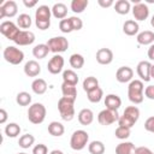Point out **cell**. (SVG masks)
<instances>
[{
	"label": "cell",
	"mask_w": 154,
	"mask_h": 154,
	"mask_svg": "<svg viewBox=\"0 0 154 154\" xmlns=\"http://www.w3.org/2000/svg\"><path fill=\"white\" fill-rule=\"evenodd\" d=\"M128 97L134 105L143 102L144 99V84L141 79H132L128 85Z\"/></svg>",
	"instance_id": "obj_1"
},
{
	"label": "cell",
	"mask_w": 154,
	"mask_h": 154,
	"mask_svg": "<svg viewBox=\"0 0 154 154\" xmlns=\"http://www.w3.org/2000/svg\"><path fill=\"white\" fill-rule=\"evenodd\" d=\"M75 101L76 99L61 96L58 101V109L63 120L70 122L75 117Z\"/></svg>",
	"instance_id": "obj_2"
},
{
	"label": "cell",
	"mask_w": 154,
	"mask_h": 154,
	"mask_svg": "<svg viewBox=\"0 0 154 154\" xmlns=\"http://www.w3.org/2000/svg\"><path fill=\"white\" fill-rule=\"evenodd\" d=\"M46 114H47V109L43 106V103L35 102V103L29 106L28 119H29L30 123H32L35 125H38V124L43 123V120L46 119Z\"/></svg>",
	"instance_id": "obj_3"
},
{
	"label": "cell",
	"mask_w": 154,
	"mask_h": 154,
	"mask_svg": "<svg viewBox=\"0 0 154 154\" xmlns=\"http://www.w3.org/2000/svg\"><path fill=\"white\" fill-rule=\"evenodd\" d=\"M89 141V135L84 130H76L71 135L70 138V147L73 150H82L85 148Z\"/></svg>",
	"instance_id": "obj_4"
},
{
	"label": "cell",
	"mask_w": 154,
	"mask_h": 154,
	"mask_svg": "<svg viewBox=\"0 0 154 154\" xmlns=\"http://www.w3.org/2000/svg\"><path fill=\"white\" fill-rule=\"evenodd\" d=\"M2 57L7 63L12 65H19L24 59V53L14 46H7L2 52Z\"/></svg>",
	"instance_id": "obj_5"
},
{
	"label": "cell",
	"mask_w": 154,
	"mask_h": 154,
	"mask_svg": "<svg viewBox=\"0 0 154 154\" xmlns=\"http://www.w3.org/2000/svg\"><path fill=\"white\" fill-rule=\"evenodd\" d=\"M47 46L49 47V51L54 54H59L65 52L69 48V41L64 36H55L47 41Z\"/></svg>",
	"instance_id": "obj_6"
},
{
	"label": "cell",
	"mask_w": 154,
	"mask_h": 154,
	"mask_svg": "<svg viewBox=\"0 0 154 154\" xmlns=\"http://www.w3.org/2000/svg\"><path fill=\"white\" fill-rule=\"evenodd\" d=\"M19 26L17 24H14L13 22L11 20H5L0 24V32L8 40L11 41H14L17 35L19 34Z\"/></svg>",
	"instance_id": "obj_7"
},
{
	"label": "cell",
	"mask_w": 154,
	"mask_h": 154,
	"mask_svg": "<svg viewBox=\"0 0 154 154\" xmlns=\"http://www.w3.org/2000/svg\"><path fill=\"white\" fill-rule=\"evenodd\" d=\"M118 119H119L118 111H112V109H108V108L102 109L97 114V122H99V124H101L103 126L111 125V124L118 122Z\"/></svg>",
	"instance_id": "obj_8"
},
{
	"label": "cell",
	"mask_w": 154,
	"mask_h": 154,
	"mask_svg": "<svg viewBox=\"0 0 154 154\" xmlns=\"http://www.w3.org/2000/svg\"><path fill=\"white\" fill-rule=\"evenodd\" d=\"M18 12V5L13 0H7L0 6V19L4 18H12Z\"/></svg>",
	"instance_id": "obj_9"
},
{
	"label": "cell",
	"mask_w": 154,
	"mask_h": 154,
	"mask_svg": "<svg viewBox=\"0 0 154 154\" xmlns=\"http://www.w3.org/2000/svg\"><path fill=\"white\" fill-rule=\"evenodd\" d=\"M64 64H65L64 58H63L60 54H54V55L49 59V61H48V64H47V70H48V72L52 73V75H58L59 72L63 71Z\"/></svg>",
	"instance_id": "obj_10"
},
{
	"label": "cell",
	"mask_w": 154,
	"mask_h": 154,
	"mask_svg": "<svg viewBox=\"0 0 154 154\" xmlns=\"http://www.w3.org/2000/svg\"><path fill=\"white\" fill-rule=\"evenodd\" d=\"M18 46H29L35 42V34L30 30H20L13 41Z\"/></svg>",
	"instance_id": "obj_11"
},
{
	"label": "cell",
	"mask_w": 154,
	"mask_h": 154,
	"mask_svg": "<svg viewBox=\"0 0 154 154\" xmlns=\"http://www.w3.org/2000/svg\"><path fill=\"white\" fill-rule=\"evenodd\" d=\"M150 69H152V64L148 60H142L137 64V66H136L137 75L142 82H149L152 79L150 78Z\"/></svg>",
	"instance_id": "obj_12"
},
{
	"label": "cell",
	"mask_w": 154,
	"mask_h": 154,
	"mask_svg": "<svg viewBox=\"0 0 154 154\" xmlns=\"http://www.w3.org/2000/svg\"><path fill=\"white\" fill-rule=\"evenodd\" d=\"M132 14L136 20H146L149 16V8L144 2H138L132 6Z\"/></svg>",
	"instance_id": "obj_13"
},
{
	"label": "cell",
	"mask_w": 154,
	"mask_h": 154,
	"mask_svg": "<svg viewBox=\"0 0 154 154\" xmlns=\"http://www.w3.org/2000/svg\"><path fill=\"white\" fill-rule=\"evenodd\" d=\"M132 77H134V70L129 66H120L116 72V79L119 83L131 82Z\"/></svg>",
	"instance_id": "obj_14"
},
{
	"label": "cell",
	"mask_w": 154,
	"mask_h": 154,
	"mask_svg": "<svg viewBox=\"0 0 154 154\" xmlns=\"http://www.w3.org/2000/svg\"><path fill=\"white\" fill-rule=\"evenodd\" d=\"M95 58L100 65H108L113 61V52L109 48H100L96 52Z\"/></svg>",
	"instance_id": "obj_15"
},
{
	"label": "cell",
	"mask_w": 154,
	"mask_h": 154,
	"mask_svg": "<svg viewBox=\"0 0 154 154\" xmlns=\"http://www.w3.org/2000/svg\"><path fill=\"white\" fill-rule=\"evenodd\" d=\"M41 72V66L36 60H29L24 65V73L28 77H36Z\"/></svg>",
	"instance_id": "obj_16"
},
{
	"label": "cell",
	"mask_w": 154,
	"mask_h": 154,
	"mask_svg": "<svg viewBox=\"0 0 154 154\" xmlns=\"http://www.w3.org/2000/svg\"><path fill=\"white\" fill-rule=\"evenodd\" d=\"M105 106L108 109L118 111L119 107L122 106V99L117 94H108L105 97Z\"/></svg>",
	"instance_id": "obj_17"
},
{
	"label": "cell",
	"mask_w": 154,
	"mask_h": 154,
	"mask_svg": "<svg viewBox=\"0 0 154 154\" xmlns=\"http://www.w3.org/2000/svg\"><path fill=\"white\" fill-rule=\"evenodd\" d=\"M138 30H140V25L134 19H128L123 24V32L125 35H128V36H135V35H137L138 34Z\"/></svg>",
	"instance_id": "obj_18"
},
{
	"label": "cell",
	"mask_w": 154,
	"mask_h": 154,
	"mask_svg": "<svg viewBox=\"0 0 154 154\" xmlns=\"http://www.w3.org/2000/svg\"><path fill=\"white\" fill-rule=\"evenodd\" d=\"M136 40L138 42V45H143V46H150L154 43V32L150 30H144L137 34Z\"/></svg>",
	"instance_id": "obj_19"
},
{
	"label": "cell",
	"mask_w": 154,
	"mask_h": 154,
	"mask_svg": "<svg viewBox=\"0 0 154 154\" xmlns=\"http://www.w3.org/2000/svg\"><path fill=\"white\" fill-rule=\"evenodd\" d=\"M52 8L47 5H40L35 11V20H51Z\"/></svg>",
	"instance_id": "obj_20"
},
{
	"label": "cell",
	"mask_w": 154,
	"mask_h": 154,
	"mask_svg": "<svg viewBox=\"0 0 154 154\" xmlns=\"http://www.w3.org/2000/svg\"><path fill=\"white\" fill-rule=\"evenodd\" d=\"M52 14L57 19H65L67 14V6L64 2H57L52 7Z\"/></svg>",
	"instance_id": "obj_21"
},
{
	"label": "cell",
	"mask_w": 154,
	"mask_h": 154,
	"mask_svg": "<svg viewBox=\"0 0 154 154\" xmlns=\"http://www.w3.org/2000/svg\"><path fill=\"white\" fill-rule=\"evenodd\" d=\"M94 120V113L90 108H83L78 113V122L82 125H90Z\"/></svg>",
	"instance_id": "obj_22"
},
{
	"label": "cell",
	"mask_w": 154,
	"mask_h": 154,
	"mask_svg": "<svg viewBox=\"0 0 154 154\" xmlns=\"http://www.w3.org/2000/svg\"><path fill=\"white\" fill-rule=\"evenodd\" d=\"M31 90L36 95H42L47 91V82L43 78H35L31 83Z\"/></svg>",
	"instance_id": "obj_23"
},
{
	"label": "cell",
	"mask_w": 154,
	"mask_h": 154,
	"mask_svg": "<svg viewBox=\"0 0 154 154\" xmlns=\"http://www.w3.org/2000/svg\"><path fill=\"white\" fill-rule=\"evenodd\" d=\"M135 144L132 142H120L116 147V154H135Z\"/></svg>",
	"instance_id": "obj_24"
},
{
	"label": "cell",
	"mask_w": 154,
	"mask_h": 154,
	"mask_svg": "<svg viewBox=\"0 0 154 154\" xmlns=\"http://www.w3.org/2000/svg\"><path fill=\"white\" fill-rule=\"evenodd\" d=\"M48 132L54 137H60L65 132V128L60 122H51L48 124Z\"/></svg>",
	"instance_id": "obj_25"
},
{
	"label": "cell",
	"mask_w": 154,
	"mask_h": 154,
	"mask_svg": "<svg viewBox=\"0 0 154 154\" xmlns=\"http://www.w3.org/2000/svg\"><path fill=\"white\" fill-rule=\"evenodd\" d=\"M49 47L47 46V43H38L32 48V55L37 59H43L48 55L49 53Z\"/></svg>",
	"instance_id": "obj_26"
},
{
	"label": "cell",
	"mask_w": 154,
	"mask_h": 154,
	"mask_svg": "<svg viewBox=\"0 0 154 154\" xmlns=\"http://www.w3.org/2000/svg\"><path fill=\"white\" fill-rule=\"evenodd\" d=\"M114 10L118 14H128L131 10V5L128 0H118L114 2Z\"/></svg>",
	"instance_id": "obj_27"
},
{
	"label": "cell",
	"mask_w": 154,
	"mask_h": 154,
	"mask_svg": "<svg viewBox=\"0 0 154 154\" xmlns=\"http://www.w3.org/2000/svg\"><path fill=\"white\" fill-rule=\"evenodd\" d=\"M63 82L67 83V84L77 85V83H78V75L73 70H71V69L65 70L63 72Z\"/></svg>",
	"instance_id": "obj_28"
},
{
	"label": "cell",
	"mask_w": 154,
	"mask_h": 154,
	"mask_svg": "<svg viewBox=\"0 0 154 154\" xmlns=\"http://www.w3.org/2000/svg\"><path fill=\"white\" fill-rule=\"evenodd\" d=\"M69 63H70L72 69L79 70L84 65V57L82 54H79V53H73V54H71V57L69 59Z\"/></svg>",
	"instance_id": "obj_29"
},
{
	"label": "cell",
	"mask_w": 154,
	"mask_h": 154,
	"mask_svg": "<svg viewBox=\"0 0 154 154\" xmlns=\"http://www.w3.org/2000/svg\"><path fill=\"white\" fill-rule=\"evenodd\" d=\"M123 116H125L126 118H129L131 122L136 123V122L138 120V118H140V109H138V107H136V106H128V107L124 109Z\"/></svg>",
	"instance_id": "obj_30"
},
{
	"label": "cell",
	"mask_w": 154,
	"mask_h": 154,
	"mask_svg": "<svg viewBox=\"0 0 154 154\" xmlns=\"http://www.w3.org/2000/svg\"><path fill=\"white\" fill-rule=\"evenodd\" d=\"M35 142V137L31 135V134H24L19 137L18 140V146L23 149H28L30 148Z\"/></svg>",
	"instance_id": "obj_31"
},
{
	"label": "cell",
	"mask_w": 154,
	"mask_h": 154,
	"mask_svg": "<svg viewBox=\"0 0 154 154\" xmlns=\"http://www.w3.org/2000/svg\"><path fill=\"white\" fill-rule=\"evenodd\" d=\"M88 150L90 154H103L106 148L101 141H91L88 144Z\"/></svg>",
	"instance_id": "obj_32"
},
{
	"label": "cell",
	"mask_w": 154,
	"mask_h": 154,
	"mask_svg": "<svg viewBox=\"0 0 154 154\" xmlns=\"http://www.w3.org/2000/svg\"><path fill=\"white\" fill-rule=\"evenodd\" d=\"M97 87H99V81H97V78L94 77V76H89V77H87V78L83 81V90L87 91V93H89V91L96 89Z\"/></svg>",
	"instance_id": "obj_33"
},
{
	"label": "cell",
	"mask_w": 154,
	"mask_h": 154,
	"mask_svg": "<svg viewBox=\"0 0 154 154\" xmlns=\"http://www.w3.org/2000/svg\"><path fill=\"white\" fill-rule=\"evenodd\" d=\"M19 134H20V126H19L17 123H8V124L5 126V135H6L7 137L14 138V137H17Z\"/></svg>",
	"instance_id": "obj_34"
},
{
	"label": "cell",
	"mask_w": 154,
	"mask_h": 154,
	"mask_svg": "<svg viewBox=\"0 0 154 154\" xmlns=\"http://www.w3.org/2000/svg\"><path fill=\"white\" fill-rule=\"evenodd\" d=\"M61 93H63V96H66V97H72V99L77 97L76 85H72V84H67V83L63 82V84H61Z\"/></svg>",
	"instance_id": "obj_35"
},
{
	"label": "cell",
	"mask_w": 154,
	"mask_h": 154,
	"mask_svg": "<svg viewBox=\"0 0 154 154\" xmlns=\"http://www.w3.org/2000/svg\"><path fill=\"white\" fill-rule=\"evenodd\" d=\"M88 4H89L88 0H72L70 7L75 13H82L87 8Z\"/></svg>",
	"instance_id": "obj_36"
},
{
	"label": "cell",
	"mask_w": 154,
	"mask_h": 154,
	"mask_svg": "<svg viewBox=\"0 0 154 154\" xmlns=\"http://www.w3.org/2000/svg\"><path fill=\"white\" fill-rule=\"evenodd\" d=\"M102 96H103V90H102L100 87H97L96 89H94V90L87 93V97H88V100H89L90 102H93V103H97V102H100L101 99H102Z\"/></svg>",
	"instance_id": "obj_37"
},
{
	"label": "cell",
	"mask_w": 154,
	"mask_h": 154,
	"mask_svg": "<svg viewBox=\"0 0 154 154\" xmlns=\"http://www.w3.org/2000/svg\"><path fill=\"white\" fill-rule=\"evenodd\" d=\"M31 17L28 13H22L17 18V25L22 29H29L31 26Z\"/></svg>",
	"instance_id": "obj_38"
},
{
	"label": "cell",
	"mask_w": 154,
	"mask_h": 154,
	"mask_svg": "<svg viewBox=\"0 0 154 154\" xmlns=\"http://www.w3.org/2000/svg\"><path fill=\"white\" fill-rule=\"evenodd\" d=\"M16 102L19 106H29L31 103V95L28 91H19L16 96Z\"/></svg>",
	"instance_id": "obj_39"
},
{
	"label": "cell",
	"mask_w": 154,
	"mask_h": 154,
	"mask_svg": "<svg viewBox=\"0 0 154 154\" xmlns=\"http://www.w3.org/2000/svg\"><path fill=\"white\" fill-rule=\"evenodd\" d=\"M130 132H131V129L129 128H125V126H119L114 131V135L118 140H126L129 136H130Z\"/></svg>",
	"instance_id": "obj_40"
},
{
	"label": "cell",
	"mask_w": 154,
	"mask_h": 154,
	"mask_svg": "<svg viewBox=\"0 0 154 154\" xmlns=\"http://www.w3.org/2000/svg\"><path fill=\"white\" fill-rule=\"evenodd\" d=\"M59 29L61 32L64 34H69V32H72L73 29H72V25H71V22L69 18H65V19H61L59 22Z\"/></svg>",
	"instance_id": "obj_41"
},
{
	"label": "cell",
	"mask_w": 154,
	"mask_h": 154,
	"mask_svg": "<svg viewBox=\"0 0 154 154\" xmlns=\"http://www.w3.org/2000/svg\"><path fill=\"white\" fill-rule=\"evenodd\" d=\"M70 22H71V25H72V29L73 31H78L83 28V22L79 17H76V16H72V17H69Z\"/></svg>",
	"instance_id": "obj_42"
},
{
	"label": "cell",
	"mask_w": 154,
	"mask_h": 154,
	"mask_svg": "<svg viewBox=\"0 0 154 154\" xmlns=\"http://www.w3.org/2000/svg\"><path fill=\"white\" fill-rule=\"evenodd\" d=\"M118 125L119 126H125V128H129V129H131L134 125H135V123L134 122H131L129 118H126L125 116H119V119H118Z\"/></svg>",
	"instance_id": "obj_43"
},
{
	"label": "cell",
	"mask_w": 154,
	"mask_h": 154,
	"mask_svg": "<svg viewBox=\"0 0 154 154\" xmlns=\"http://www.w3.org/2000/svg\"><path fill=\"white\" fill-rule=\"evenodd\" d=\"M32 154H48V148L43 143H38L32 148Z\"/></svg>",
	"instance_id": "obj_44"
},
{
	"label": "cell",
	"mask_w": 154,
	"mask_h": 154,
	"mask_svg": "<svg viewBox=\"0 0 154 154\" xmlns=\"http://www.w3.org/2000/svg\"><path fill=\"white\" fill-rule=\"evenodd\" d=\"M144 129H146L147 131L154 134V116H153V117H149V118L144 122Z\"/></svg>",
	"instance_id": "obj_45"
},
{
	"label": "cell",
	"mask_w": 154,
	"mask_h": 154,
	"mask_svg": "<svg viewBox=\"0 0 154 154\" xmlns=\"http://www.w3.org/2000/svg\"><path fill=\"white\" fill-rule=\"evenodd\" d=\"M35 25L40 30H46L51 26V20H35Z\"/></svg>",
	"instance_id": "obj_46"
},
{
	"label": "cell",
	"mask_w": 154,
	"mask_h": 154,
	"mask_svg": "<svg viewBox=\"0 0 154 154\" xmlns=\"http://www.w3.org/2000/svg\"><path fill=\"white\" fill-rule=\"evenodd\" d=\"M144 96L149 100H154V85H148L144 88Z\"/></svg>",
	"instance_id": "obj_47"
},
{
	"label": "cell",
	"mask_w": 154,
	"mask_h": 154,
	"mask_svg": "<svg viewBox=\"0 0 154 154\" xmlns=\"http://www.w3.org/2000/svg\"><path fill=\"white\" fill-rule=\"evenodd\" d=\"M135 154H154L148 147H136Z\"/></svg>",
	"instance_id": "obj_48"
},
{
	"label": "cell",
	"mask_w": 154,
	"mask_h": 154,
	"mask_svg": "<svg viewBox=\"0 0 154 154\" xmlns=\"http://www.w3.org/2000/svg\"><path fill=\"white\" fill-rule=\"evenodd\" d=\"M97 4L102 7V8H107V7H111L114 5V1L113 0H97Z\"/></svg>",
	"instance_id": "obj_49"
},
{
	"label": "cell",
	"mask_w": 154,
	"mask_h": 154,
	"mask_svg": "<svg viewBox=\"0 0 154 154\" xmlns=\"http://www.w3.org/2000/svg\"><path fill=\"white\" fill-rule=\"evenodd\" d=\"M7 112H6V109L5 108H1L0 109V124H5L6 123V120H7Z\"/></svg>",
	"instance_id": "obj_50"
},
{
	"label": "cell",
	"mask_w": 154,
	"mask_h": 154,
	"mask_svg": "<svg viewBox=\"0 0 154 154\" xmlns=\"http://www.w3.org/2000/svg\"><path fill=\"white\" fill-rule=\"evenodd\" d=\"M23 4H24L25 7H29V8H30V7L36 6V5H37V1H36V0H24Z\"/></svg>",
	"instance_id": "obj_51"
},
{
	"label": "cell",
	"mask_w": 154,
	"mask_h": 154,
	"mask_svg": "<svg viewBox=\"0 0 154 154\" xmlns=\"http://www.w3.org/2000/svg\"><path fill=\"white\" fill-rule=\"evenodd\" d=\"M147 54H148V58H149L150 60H154V43L149 46V48H148V52H147Z\"/></svg>",
	"instance_id": "obj_52"
},
{
	"label": "cell",
	"mask_w": 154,
	"mask_h": 154,
	"mask_svg": "<svg viewBox=\"0 0 154 154\" xmlns=\"http://www.w3.org/2000/svg\"><path fill=\"white\" fill-rule=\"evenodd\" d=\"M49 154H64L61 150H59V149H54V150H52Z\"/></svg>",
	"instance_id": "obj_53"
},
{
	"label": "cell",
	"mask_w": 154,
	"mask_h": 154,
	"mask_svg": "<svg viewBox=\"0 0 154 154\" xmlns=\"http://www.w3.org/2000/svg\"><path fill=\"white\" fill-rule=\"evenodd\" d=\"M150 78H154V64H152V69H150Z\"/></svg>",
	"instance_id": "obj_54"
},
{
	"label": "cell",
	"mask_w": 154,
	"mask_h": 154,
	"mask_svg": "<svg viewBox=\"0 0 154 154\" xmlns=\"http://www.w3.org/2000/svg\"><path fill=\"white\" fill-rule=\"evenodd\" d=\"M150 25L154 28V16H153V17H152V19H150Z\"/></svg>",
	"instance_id": "obj_55"
},
{
	"label": "cell",
	"mask_w": 154,
	"mask_h": 154,
	"mask_svg": "<svg viewBox=\"0 0 154 154\" xmlns=\"http://www.w3.org/2000/svg\"><path fill=\"white\" fill-rule=\"evenodd\" d=\"M17 154H26V153H24V152H22V153H17Z\"/></svg>",
	"instance_id": "obj_56"
}]
</instances>
